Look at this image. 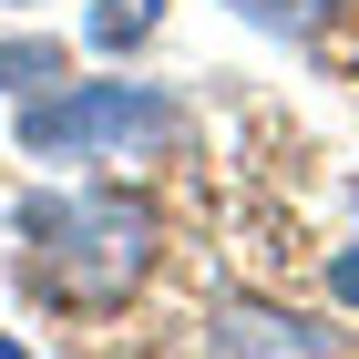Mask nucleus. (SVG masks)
I'll list each match as a JSON object with an SVG mask.
<instances>
[{
  "instance_id": "1",
  "label": "nucleus",
  "mask_w": 359,
  "mask_h": 359,
  "mask_svg": "<svg viewBox=\"0 0 359 359\" xmlns=\"http://www.w3.org/2000/svg\"><path fill=\"white\" fill-rule=\"evenodd\" d=\"M21 236H31V287L52 308H123L154 277V205L144 195H31L21 205Z\"/></svg>"
},
{
  "instance_id": "2",
  "label": "nucleus",
  "mask_w": 359,
  "mask_h": 359,
  "mask_svg": "<svg viewBox=\"0 0 359 359\" xmlns=\"http://www.w3.org/2000/svg\"><path fill=\"white\" fill-rule=\"evenodd\" d=\"M185 144V103L165 83H41L21 103L31 165H83V154H165Z\"/></svg>"
},
{
  "instance_id": "3",
  "label": "nucleus",
  "mask_w": 359,
  "mask_h": 359,
  "mask_svg": "<svg viewBox=\"0 0 359 359\" xmlns=\"http://www.w3.org/2000/svg\"><path fill=\"white\" fill-rule=\"evenodd\" d=\"M205 349H339L329 329H308V318H267V308H236L205 329Z\"/></svg>"
},
{
  "instance_id": "4",
  "label": "nucleus",
  "mask_w": 359,
  "mask_h": 359,
  "mask_svg": "<svg viewBox=\"0 0 359 359\" xmlns=\"http://www.w3.org/2000/svg\"><path fill=\"white\" fill-rule=\"evenodd\" d=\"M62 83V41L52 31H0V93H41Z\"/></svg>"
},
{
  "instance_id": "5",
  "label": "nucleus",
  "mask_w": 359,
  "mask_h": 359,
  "mask_svg": "<svg viewBox=\"0 0 359 359\" xmlns=\"http://www.w3.org/2000/svg\"><path fill=\"white\" fill-rule=\"evenodd\" d=\"M154 21H165V0H93V52H134L154 41Z\"/></svg>"
},
{
  "instance_id": "6",
  "label": "nucleus",
  "mask_w": 359,
  "mask_h": 359,
  "mask_svg": "<svg viewBox=\"0 0 359 359\" xmlns=\"http://www.w3.org/2000/svg\"><path fill=\"white\" fill-rule=\"evenodd\" d=\"M226 11H247L257 31H298L308 11H318V0H226Z\"/></svg>"
},
{
  "instance_id": "7",
  "label": "nucleus",
  "mask_w": 359,
  "mask_h": 359,
  "mask_svg": "<svg viewBox=\"0 0 359 359\" xmlns=\"http://www.w3.org/2000/svg\"><path fill=\"white\" fill-rule=\"evenodd\" d=\"M329 287H339V298L359 308V247H339V257H329Z\"/></svg>"
},
{
  "instance_id": "8",
  "label": "nucleus",
  "mask_w": 359,
  "mask_h": 359,
  "mask_svg": "<svg viewBox=\"0 0 359 359\" xmlns=\"http://www.w3.org/2000/svg\"><path fill=\"white\" fill-rule=\"evenodd\" d=\"M0 359H21V339H0Z\"/></svg>"
},
{
  "instance_id": "9",
  "label": "nucleus",
  "mask_w": 359,
  "mask_h": 359,
  "mask_svg": "<svg viewBox=\"0 0 359 359\" xmlns=\"http://www.w3.org/2000/svg\"><path fill=\"white\" fill-rule=\"evenodd\" d=\"M11 11H21V0H11Z\"/></svg>"
}]
</instances>
